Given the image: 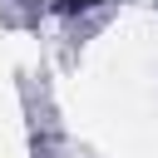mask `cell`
<instances>
[{
    "label": "cell",
    "instance_id": "cell-1",
    "mask_svg": "<svg viewBox=\"0 0 158 158\" xmlns=\"http://www.w3.org/2000/svg\"><path fill=\"white\" fill-rule=\"evenodd\" d=\"M69 5H94V0H69Z\"/></svg>",
    "mask_w": 158,
    "mask_h": 158
}]
</instances>
